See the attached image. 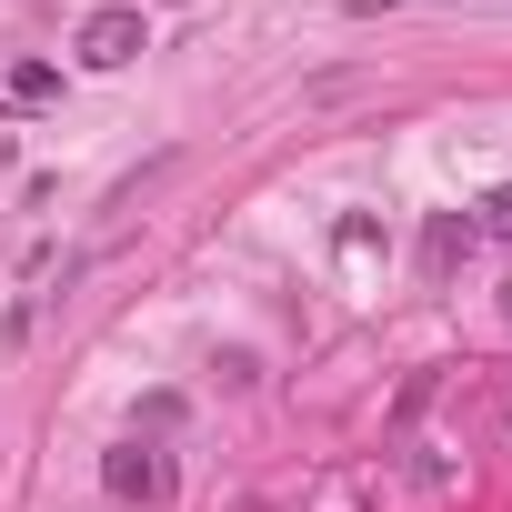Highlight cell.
Masks as SVG:
<instances>
[{"instance_id": "cell-1", "label": "cell", "mask_w": 512, "mask_h": 512, "mask_svg": "<svg viewBox=\"0 0 512 512\" xmlns=\"http://www.w3.org/2000/svg\"><path fill=\"white\" fill-rule=\"evenodd\" d=\"M101 482H111V502L161 512V502H171V452H151V442L131 432V442H111V452H101Z\"/></svg>"}, {"instance_id": "cell-2", "label": "cell", "mask_w": 512, "mask_h": 512, "mask_svg": "<svg viewBox=\"0 0 512 512\" xmlns=\"http://www.w3.org/2000/svg\"><path fill=\"white\" fill-rule=\"evenodd\" d=\"M141 51H151V41H141V11H91V21H81V61H91V71H131Z\"/></svg>"}, {"instance_id": "cell-3", "label": "cell", "mask_w": 512, "mask_h": 512, "mask_svg": "<svg viewBox=\"0 0 512 512\" xmlns=\"http://www.w3.org/2000/svg\"><path fill=\"white\" fill-rule=\"evenodd\" d=\"M472 241H482V231H472L462 211H432V221H422V272H432V282H452V272L472 262Z\"/></svg>"}, {"instance_id": "cell-4", "label": "cell", "mask_w": 512, "mask_h": 512, "mask_svg": "<svg viewBox=\"0 0 512 512\" xmlns=\"http://www.w3.org/2000/svg\"><path fill=\"white\" fill-rule=\"evenodd\" d=\"M11 101H21V111H51V101H61V71H51V61H21V71H11Z\"/></svg>"}, {"instance_id": "cell-5", "label": "cell", "mask_w": 512, "mask_h": 512, "mask_svg": "<svg viewBox=\"0 0 512 512\" xmlns=\"http://www.w3.org/2000/svg\"><path fill=\"white\" fill-rule=\"evenodd\" d=\"M472 231H492V241H512V181H502V191H482V211H472Z\"/></svg>"}, {"instance_id": "cell-6", "label": "cell", "mask_w": 512, "mask_h": 512, "mask_svg": "<svg viewBox=\"0 0 512 512\" xmlns=\"http://www.w3.org/2000/svg\"><path fill=\"white\" fill-rule=\"evenodd\" d=\"M502 322H512V282H502Z\"/></svg>"}, {"instance_id": "cell-7", "label": "cell", "mask_w": 512, "mask_h": 512, "mask_svg": "<svg viewBox=\"0 0 512 512\" xmlns=\"http://www.w3.org/2000/svg\"><path fill=\"white\" fill-rule=\"evenodd\" d=\"M171 11H181V0H171Z\"/></svg>"}]
</instances>
